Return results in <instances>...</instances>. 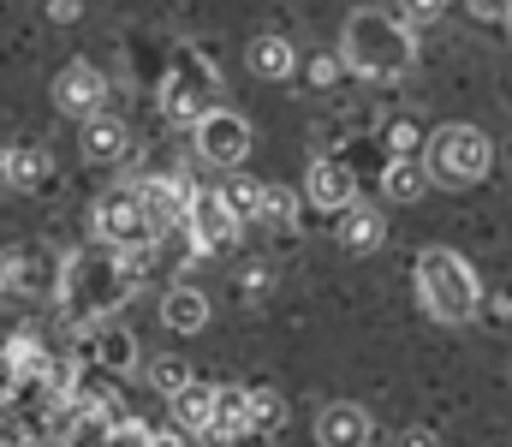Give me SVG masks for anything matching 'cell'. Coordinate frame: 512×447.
<instances>
[{
	"label": "cell",
	"mask_w": 512,
	"mask_h": 447,
	"mask_svg": "<svg viewBox=\"0 0 512 447\" xmlns=\"http://www.w3.org/2000/svg\"><path fill=\"white\" fill-rule=\"evenodd\" d=\"M411 60H417V42L399 24V12L364 6V12L346 18V36H340V66L346 72H358V78H399V72H411Z\"/></svg>",
	"instance_id": "cell-1"
},
{
	"label": "cell",
	"mask_w": 512,
	"mask_h": 447,
	"mask_svg": "<svg viewBox=\"0 0 512 447\" xmlns=\"http://www.w3.org/2000/svg\"><path fill=\"white\" fill-rule=\"evenodd\" d=\"M411 281H417V304H423L435 322H447V328H459V322H471V316L483 310V281H477V269H471L459 251H447V245H429V251L417 257Z\"/></svg>",
	"instance_id": "cell-2"
},
{
	"label": "cell",
	"mask_w": 512,
	"mask_h": 447,
	"mask_svg": "<svg viewBox=\"0 0 512 447\" xmlns=\"http://www.w3.org/2000/svg\"><path fill=\"white\" fill-rule=\"evenodd\" d=\"M423 167H429V185H447V191H465L477 179H489L495 167V144L483 126L471 120H447L423 138Z\"/></svg>",
	"instance_id": "cell-3"
},
{
	"label": "cell",
	"mask_w": 512,
	"mask_h": 447,
	"mask_svg": "<svg viewBox=\"0 0 512 447\" xmlns=\"http://www.w3.org/2000/svg\"><path fill=\"white\" fill-rule=\"evenodd\" d=\"M131 293V275L120 269V257L108 263V257H78V263H66V281H60V304H66V316L72 322H96V316H108L114 304H126Z\"/></svg>",
	"instance_id": "cell-4"
},
{
	"label": "cell",
	"mask_w": 512,
	"mask_h": 447,
	"mask_svg": "<svg viewBox=\"0 0 512 447\" xmlns=\"http://www.w3.org/2000/svg\"><path fill=\"white\" fill-rule=\"evenodd\" d=\"M96 239L114 245V251H137V245L161 239L155 221H149V209H143V197H137V185L102 191V203H96Z\"/></svg>",
	"instance_id": "cell-5"
},
{
	"label": "cell",
	"mask_w": 512,
	"mask_h": 447,
	"mask_svg": "<svg viewBox=\"0 0 512 447\" xmlns=\"http://www.w3.org/2000/svg\"><path fill=\"white\" fill-rule=\"evenodd\" d=\"M191 138H197V155H203V161H215V167L239 173V167H245V155H251V120H245V114H233V108H209V114L191 126Z\"/></svg>",
	"instance_id": "cell-6"
},
{
	"label": "cell",
	"mask_w": 512,
	"mask_h": 447,
	"mask_svg": "<svg viewBox=\"0 0 512 447\" xmlns=\"http://www.w3.org/2000/svg\"><path fill=\"white\" fill-rule=\"evenodd\" d=\"M209 102H215V72L203 66V54H179V66H173V78L161 84V108L173 114V120H203L209 114Z\"/></svg>",
	"instance_id": "cell-7"
},
{
	"label": "cell",
	"mask_w": 512,
	"mask_h": 447,
	"mask_svg": "<svg viewBox=\"0 0 512 447\" xmlns=\"http://www.w3.org/2000/svg\"><path fill=\"white\" fill-rule=\"evenodd\" d=\"M185 233H191V251H197V257H215V251L239 245V221H233V209L221 203V191H191Z\"/></svg>",
	"instance_id": "cell-8"
},
{
	"label": "cell",
	"mask_w": 512,
	"mask_h": 447,
	"mask_svg": "<svg viewBox=\"0 0 512 447\" xmlns=\"http://www.w3.org/2000/svg\"><path fill=\"white\" fill-rule=\"evenodd\" d=\"M54 108L72 114V120H96V114L108 108V78H102V66H90V60L60 66V78H54Z\"/></svg>",
	"instance_id": "cell-9"
},
{
	"label": "cell",
	"mask_w": 512,
	"mask_h": 447,
	"mask_svg": "<svg viewBox=\"0 0 512 447\" xmlns=\"http://www.w3.org/2000/svg\"><path fill=\"white\" fill-rule=\"evenodd\" d=\"M304 203H316L322 215H346L352 203H358V179H352V167L346 161H310V173H304Z\"/></svg>",
	"instance_id": "cell-10"
},
{
	"label": "cell",
	"mask_w": 512,
	"mask_h": 447,
	"mask_svg": "<svg viewBox=\"0 0 512 447\" xmlns=\"http://www.w3.org/2000/svg\"><path fill=\"white\" fill-rule=\"evenodd\" d=\"M376 442V418L352 400H334L316 412V447H370Z\"/></svg>",
	"instance_id": "cell-11"
},
{
	"label": "cell",
	"mask_w": 512,
	"mask_h": 447,
	"mask_svg": "<svg viewBox=\"0 0 512 447\" xmlns=\"http://www.w3.org/2000/svg\"><path fill=\"white\" fill-rule=\"evenodd\" d=\"M191 191H197L191 179H167V173H155V179H137V197H143V209H149L155 233H173V227H185Z\"/></svg>",
	"instance_id": "cell-12"
},
{
	"label": "cell",
	"mask_w": 512,
	"mask_h": 447,
	"mask_svg": "<svg viewBox=\"0 0 512 447\" xmlns=\"http://www.w3.org/2000/svg\"><path fill=\"white\" fill-rule=\"evenodd\" d=\"M78 149H84V161H90V167H120V161H126V149H131V132L114 120V114H96V120H84Z\"/></svg>",
	"instance_id": "cell-13"
},
{
	"label": "cell",
	"mask_w": 512,
	"mask_h": 447,
	"mask_svg": "<svg viewBox=\"0 0 512 447\" xmlns=\"http://www.w3.org/2000/svg\"><path fill=\"white\" fill-rule=\"evenodd\" d=\"M161 328L167 334H203L209 328V293H197V287H167L161 293Z\"/></svg>",
	"instance_id": "cell-14"
},
{
	"label": "cell",
	"mask_w": 512,
	"mask_h": 447,
	"mask_svg": "<svg viewBox=\"0 0 512 447\" xmlns=\"http://www.w3.org/2000/svg\"><path fill=\"white\" fill-rule=\"evenodd\" d=\"M334 239H340V245H346L352 257H370V251H382V245H387V221H382V209H370V203H352V209L340 215Z\"/></svg>",
	"instance_id": "cell-15"
},
{
	"label": "cell",
	"mask_w": 512,
	"mask_h": 447,
	"mask_svg": "<svg viewBox=\"0 0 512 447\" xmlns=\"http://www.w3.org/2000/svg\"><path fill=\"white\" fill-rule=\"evenodd\" d=\"M245 66H251L256 78H268V84H286V78L298 72V48H292L286 36L262 30V36H251V48H245Z\"/></svg>",
	"instance_id": "cell-16"
},
{
	"label": "cell",
	"mask_w": 512,
	"mask_h": 447,
	"mask_svg": "<svg viewBox=\"0 0 512 447\" xmlns=\"http://www.w3.org/2000/svg\"><path fill=\"white\" fill-rule=\"evenodd\" d=\"M215 442H233V436H256L251 424V388H215V424H209Z\"/></svg>",
	"instance_id": "cell-17"
},
{
	"label": "cell",
	"mask_w": 512,
	"mask_h": 447,
	"mask_svg": "<svg viewBox=\"0 0 512 447\" xmlns=\"http://www.w3.org/2000/svg\"><path fill=\"white\" fill-rule=\"evenodd\" d=\"M167 406H173V430H185V436H209V424H215V388L191 382V388L173 394Z\"/></svg>",
	"instance_id": "cell-18"
},
{
	"label": "cell",
	"mask_w": 512,
	"mask_h": 447,
	"mask_svg": "<svg viewBox=\"0 0 512 447\" xmlns=\"http://www.w3.org/2000/svg\"><path fill=\"white\" fill-rule=\"evenodd\" d=\"M423 191H429V167H423L417 155H399V161H387L382 197H393V203H417Z\"/></svg>",
	"instance_id": "cell-19"
},
{
	"label": "cell",
	"mask_w": 512,
	"mask_h": 447,
	"mask_svg": "<svg viewBox=\"0 0 512 447\" xmlns=\"http://www.w3.org/2000/svg\"><path fill=\"white\" fill-rule=\"evenodd\" d=\"M215 191H221V203L233 209V221H239V227H245V221H262V179H251L245 167H239V173H227Z\"/></svg>",
	"instance_id": "cell-20"
},
{
	"label": "cell",
	"mask_w": 512,
	"mask_h": 447,
	"mask_svg": "<svg viewBox=\"0 0 512 447\" xmlns=\"http://www.w3.org/2000/svg\"><path fill=\"white\" fill-rule=\"evenodd\" d=\"M6 173H12V191H36V185L48 179V149L12 144V161H6Z\"/></svg>",
	"instance_id": "cell-21"
},
{
	"label": "cell",
	"mask_w": 512,
	"mask_h": 447,
	"mask_svg": "<svg viewBox=\"0 0 512 447\" xmlns=\"http://www.w3.org/2000/svg\"><path fill=\"white\" fill-rule=\"evenodd\" d=\"M298 197H304V191H292V185H262V221L292 227V221H298Z\"/></svg>",
	"instance_id": "cell-22"
},
{
	"label": "cell",
	"mask_w": 512,
	"mask_h": 447,
	"mask_svg": "<svg viewBox=\"0 0 512 447\" xmlns=\"http://www.w3.org/2000/svg\"><path fill=\"white\" fill-rule=\"evenodd\" d=\"M96 358H102L108 370H131V364H137V346H131V334H120V328H102V334H96Z\"/></svg>",
	"instance_id": "cell-23"
},
{
	"label": "cell",
	"mask_w": 512,
	"mask_h": 447,
	"mask_svg": "<svg viewBox=\"0 0 512 447\" xmlns=\"http://www.w3.org/2000/svg\"><path fill=\"white\" fill-rule=\"evenodd\" d=\"M149 382H155V394L173 400V394L191 388V370H185V358H155V364H149Z\"/></svg>",
	"instance_id": "cell-24"
},
{
	"label": "cell",
	"mask_w": 512,
	"mask_h": 447,
	"mask_svg": "<svg viewBox=\"0 0 512 447\" xmlns=\"http://www.w3.org/2000/svg\"><path fill=\"white\" fill-rule=\"evenodd\" d=\"M251 424L256 430H280L286 424V400L274 388H251Z\"/></svg>",
	"instance_id": "cell-25"
},
{
	"label": "cell",
	"mask_w": 512,
	"mask_h": 447,
	"mask_svg": "<svg viewBox=\"0 0 512 447\" xmlns=\"http://www.w3.org/2000/svg\"><path fill=\"white\" fill-rule=\"evenodd\" d=\"M441 12H447V0H399V24L405 30H429Z\"/></svg>",
	"instance_id": "cell-26"
},
{
	"label": "cell",
	"mask_w": 512,
	"mask_h": 447,
	"mask_svg": "<svg viewBox=\"0 0 512 447\" xmlns=\"http://www.w3.org/2000/svg\"><path fill=\"white\" fill-rule=\"evenodd\" d=\"M268 281H274V275H268V263H251V269H245V281H239V293L262 298V293H268Z\"/></svg>",
	"instance_id": "cell-27"
},
{
	"label": "cell",
	"mask_w": 512,
	"mask_h": 447,
	"mask_svg": "<svg viewBox=\"0 0 512 447\" xmlns=\"http://www.w3.org/2000/svg\"><path fill=\"white\" fill-rule=\"evenodd\" d=\"M387 144H393V161H399V155H411V149H417V126H411V120H399V126L387 132Z\"/></svg>",
	"instance_id": "cell-28"
},
{
	"label": "cell",
	"mask_w": 512,
	"mask_h": 447,
	"mask_svg": "<svg viewBox=\"0 0 512 447\" xmlns=\"http://www.w3.org/2000/svg\"><path fill=\"white\" fill-rule=\"evenodd\" d=\"M334 78H340V60H328V54H322V60H310V84H322V90H328Z\"/></svg>",
	"instance_id": "cell-29"
},
{
	"label": "cell",
	"mask_w": 512,
	"mask_h": 447,
	"mask_svg": "<svg viewBox=\"0 0 512 447\" xmlns=\"http://www.w3.org/2000/svg\"><path fill=\"white\" fill-rule=\"evenodd\" d=\"M78 12H84V0H48V18H54V24H72Z\"/></svg>",
	"instance_id": "cell-30"
},
{
	"label": "cell",
	"mask_w": 512,
	"mask_h": 447,
	"mask_svg": "<svg viewBox=\"0 0 512 447\" xmlns=\"http://www.w3.org/2000/svg\"><path fill=\"white\" fill-rule=\"evenodd\" d=\"M399 447H441V436H435V430H423V424H417V430H405V436H399Z\"/></svg>",
	"instance_id": "cell-31"
},
{
	"label": "cell",
	"mask_w": 512,
	"mask_h": 447,
	"mask_svg": "<svg viewBox=\"0 0 512 447\" xmlns=\"http://www.w3.org/2000/svg\"><path fill=\"white\" fill-rule=\"evenodd\" d=\"M471 12H483V18H507L512 12V0H465Z\"/></svg>",
	"instance_id": "cell-32"
},
{
	"label": "cell",
	"mask_w": 512,
	"mask_h": 447,
	"mask_svg": "<svg viewBox=\"0 0 512 447\" xmlns=\"http://www.w3.org/2000/svg\"><path fill=\"white\" fill-rule=\"evenodd\" d=\"M149 447H185V430H173V424L167 430H149Z\"/></svg>",
	"instance_id": "cell-33"
},
{
	"label": "cell",
	"mask_w": 512,
	"mask_h": 447,
	"mask_svg": "<svg viewBox=\"0 0 512 447\" xmlns=\"http://www.w3.org/2000/svg\"><path fill=\"white\" fill-rule=\"evenodd\" d=\"M6 161H12V149L0 144V191H12V173H6Z\"/></svg>",
	"instance_id": "cell-34"
},
{
	"label": "cell",
	"mask_w": 512,
	"mask_h": 447,
	"mask_svg": "<svg viewBox=\"0 0 512 447\" xmlns=\"http://www.w3.org/2000/svg\"><path fill=\"white\" fill-rule=\"evenodd\" d=\"M507 30H512V12H507Z\"/></svg>",
	"instance_id": "cell-35"
},
{
	"label": "cell",
	"mask_w": 512,
	"mask_h": 447,
	"mask_svg": "<svg viewBox=\"0 0 512 447\" xmlns=\"http://www.w3.org/2000/svg\"><path fill=\"white\" fill-rule=\"evenodd\" d=\"M0 358H6V346H0Z\"/></svg>",
	"instance_id": "cell-36"
}]
</instances>
